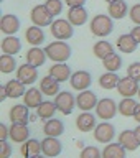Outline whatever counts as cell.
I'll list each match as a JSON object with an SVG mask.
<instances>
[{
	"mask_svg": "<svg viewBox=\"0 0 140 158\" xmlns=\"http://www.w3.org/2000/svg\"><path fill=\"white\" fill-rule=\"evenodd\" d=\"M45 51H46V56L51 59L54 63H66L69 56H71V48H69V44H66L64 41H53L49 43L46 48H45Z\"/></svg>",
	"mask_w": 140,
	"mask_h": 158,
	"instance_id": "obj_1",
	"label": "cell"
},
{
	"mask_svg": "<svg viewBox=\"0 0 140 158\" xmlns=\"http://www.w3.org/2000/svg\"><path fill=\"white\" fill-rule=\"evenodd\" d=\"M89 28H91V33L94 36H107V35L112 33L114 30V22L112 18L109 17V15H96L92 20H91V25H89Z\"/></svg>",
	"mask_w": 140,
	"mask_h": 158,
	"instance_id": "obj_2",
	"label": "cell"
},
{
	"mask_svg": "<svg viewBox=\"0 0 140 158\" xmlns=\"http://www.w3.org/2000/svg\"><path fill=\"white\" fill-rule=\"evenodd\" d=\"M49 30H51V35L56 40H69L73 36V23L69 22V20H64V18H58L54 20V22L51 23V27H49Z\"/></svg>",
	"mask_w": 140,
	"mask_h": 158,
	"instance_id": "obj_3",
	"label": "cell"
},
{
	"mask_svg": "<svg viewBox=\"0 0 140 158\" xmlns=\"http://www.w3.org/2000/svg\"><path fill=\"white\" fill-rule=\"evenodd\" d=\"M54 104H56V109L61 114L69 115V114L74 110V107H76V97H74L71 92L63 91V92H59L58 96H54Z\"/></svg>",
	"mask_w": 140,
	"mask_h": 158,
	"instance_id": "obj_4",
	"label": "cell"
},
{
	"mask_svg": "<svg viewBox=\"0 0 140 158\" xmlns=\"http://www.w3.org/2000/svg\"><path fill=\"white\" fill-rule=\"evenodd\" d=\"M30 17H32L33 25H36V27H51V23L54 22L53 15L49 13L46 5H36V7H33Z\"/></svg>",
	"mask_w": 140,
	"mask_h": 158,
	"instance_id": "obj_5",
	"label": "cell"
},
{
	"mask_svg": "<svg viewBox=\"0 0 140 158\" xmlns=\"http://www.w3.org/2000/svg\"><path fill=\"white\" fill-rule=\"evenodd\" d=\"M114 137H116V128L109 122H102L94 128V138L99 143H111V140Z\"/></svg>",
	"mask_w": 140,
	"mask_h": 158,
	"instance_id": "obj_6",
	"label": "cell"
},
{
	"mask_svg": "<svg viewBox=\"0 0 140 158\" xmlns=\"http://www.w3.org/2000/svg\"><path fill=\"white\" fill-rule=\"evenodd\" d=\"M119 110L117 104L112 101V99H101L96 106V112L99 118H104V120H109V118H114L116 112Z\"/></svg>",
	"mask_w": 140,
	"mask_h": 158,
	"instance_id": "obj_7",
	"label": "cell"
},
{
	"mask_svg": "<svg viewBox=\"0 0 140 158\" xmlns=\"http://www.w3.org/2000/svg\"><path fill=\"white\" fill-rule=\"evenodd\" d=\"M97 97H96V94H94L92 91H89V89H86V91H81L78 94V97H76V106L81 109L83 112H89L92 107H96L97 106Z\"/></svg>",
	"mask_w": 140,
	"mask_h": 158,
	"instance_id": "obj_8",
	"label": "cell"
},
{
	"mask_svg": "<svg viewBox=\"0 0 140 158\" xmlns=\"http://www.w3.org/2000/svg\"><path fill=\"white\" fill-rule=\"evenodd\" d=\"M138 81L137 79H132L130 76L127 77H121V81H119V86H117V91L121 96L124 97H134L135 94H138Z\"/></svg>",
	"mask_w": 140,
	"mask_h": 158,
	"instance_id": "obj_9",
	"label": "cell"
},
{
	"mask_svg": "<svg viewBox=\"0 0 140 158\" xmlns=\"http://www.w3.org/2000/svg\"><path fill=\"white\" fill-rule=\"evenodd\" d=\"M41 150L46 158H54L61 153L63 147H61V142L58 140V137H46L41 142Z\"/></svg>",
	"mask_w": 140,
	"mask_h": 158,
	"instance_id": "obj_10",
	"label": "cell"
},
{
	"mask_svg": "<svg viewBox=\"0 0 140 158\" xmlns=\"http://www.w3.org/2000/svg\"><path fill=\"white\" fill-rule=\"evenodd\" d=\"M69 82H71L73 89H76V91H86V89L91 86L92 77L87 71H76V73H73Z\"/></svg>",
	"mask_w": 140,
	"mask_h": 158,
	"instance_id": "obj_11",
	"label": "cell"
},
{
	"mask_svg": "<svg viewBox=\"0 0 140 158\" xmlns=\"http://www.w3.org/2000/svg\"><path fill=\"white\" fill-rule=\"evenodd\" d=\"M17 79H20L23 84H33L38 79V69L32 64H23L17 69Z\"/></svg>",
	"mask_w": 140,
	"mask_h": 158,
	"instance_id": "obj_12",
	"label": "cell"
},
{
	"mask_svg": "<svg viewBox=\"0 0 140 158\" xmlns=\"http://www.w3.org/2000/svg\"><path fill=\"white\" fill-rule=\"evenodd\" d=\"M28 109L25 104H17L10 109V120L12 123H23L27 125L28 120H30V114H28Z\"/></svg>",
	"mask_w": 140,
	"mask_h": 158,
	"instance_id": "obj_13",
	"label": "cell"
},
{
	"mask_svg": "<svg viewBox=\"0 0 140 158\" xmlns=\"http://www.w3.org/2000/svg\"><path fill=\"white\" fill-rule=\"evenodd\" d=\"M0 30H2V33H5V35H15L20 30V20L12 13L3 15V17L0 18Z\"/></svg>",
	"mask_w": 140,
	"mask_h": 158,
	"instance_id": "obj_14",
	"label": "cell"
},
{
	"mask_svg": "<svg viewBox=\"0 0 140 158\" xmlns=\"http://www.w3.org/2000/svg\"><path fill=\"white\" fill-rule=\"evenodd\" d=\"M119 143H121L127 152L137 150L138 145H140V142H138V138H137L134 130H124V132L119 133Z\"/></svg>",
	"mask_w": 140,
	"mask_h": 158,
	"instance_id": "obj_15",
	"label": "cell"
},
{
	"mask_svg": "<svg viewBox=\"0 0 140 158\" xmlns=\"http://www.w3.org/2000/svg\"><path fill=\"white\" fill-rule=\"evenodd\" d=\"M40 89H41L43 94H46V96L53 97V96H58L59 92V81L58 79H54L53 76H45L41 77V81H40Z\"/></svg>",
	"mask_w": 140,
	"mask_h": 158,
	"instance_id": "obj_16",
	"label": "cell"
},
{
	"mask_svg": "<svg viewBox=\"0 0 140 158\" xmlns=\"http://www.w3.org/2000/svg\"><path fill=\"white\" fill-rule=\"evenodd\" d=\"M46 51L41 48H38V46H33V48H30L28 51H27V63L28 64H32V66L35 68H40V66H43L45 61H46Z\"/></svg>",
	"mask_w": 140,
	"mask_h": 158,
	"instance_id": "obj_17",
	"label": "cell"
},
{
	"mask_svg": "<svg viewBox=\"0 0 140 158\" xmlns=\"http://www.w3.org/2000/svg\"><path fill=\"white\" fill-rule=\"evenodd\" d=\"M107 12L112 20H122L125 15H129V7L124 0H114V2L109 3Z\"/></svg>",
	"mask_w": 140,
	"mask_h": 158,
	"instance_id": "obj_18",
	"label": "cell"
},
{
	"mask_svg": "<svg viewBox=\"0 0 140 158\" xmlns=\"http://www.w3.org/2000/svg\"><path fill=\"white\" fill-rule=\"evenodd\" d=\"M49 76H53L54 79H58L59 82H64L68 81V79H71V69H69V66L66 63H56L53 64L51 68H49Z\"/></svg>",
	"mask_w": 140,
	"mask_h": 158,
	"instance_id": "obj_19",
	"label": "cell"
},
{
	"mask_svg": "<svg viewBox=\"0 0 140 158\" xmlns=\"http://www.w3.org/2000/svg\"><path fill=\"white\" fill-rule=\"evenodd\" d=\"M68 20L73 23V27H81L87 22V12L84 7H69Z\"/></svg>",
	"mask_w": 140,
	"mask_h": 158,
	"instance_id": "obj_20",
	"label": "cell"
},
{
	"mask_svg": "<svg viewBox=\"0 0 140 158\" xmlns=\"http://www.w3.org/2000/svg\"><path fill=\"white\" fill-rule=\"evenodd\" d=\"M30 137V130L23 123H12L10 127V138L15 143H25Z\"/></svg>",
	"mask_w": 140,
	"mask_h": 158,
	"instance_id": "obj_21",
	"label": "cell"
},
{
	"mask_svg": "<svg viewBox=\"0 0 140 158\" xmlns=\"http://www.w3.org/2000/svg\"><path fill=\"white\" fill-rule=\"evenodd\" d=\"M0 48H2V53L5 54H17L20 49H22V43H20V40L17 36H13V35H7L3 40H2V44H0Z\"/></svg>",
	"mask_w": 140,
	"mask_h": 158,
	"instance_id": "obj_22",
	"label": "cell"
},
{
	"mask_svg": "<svg viewBox=\"0 0 140 158\" xmlns=\"http://www.w3.org/2000/svg\"><path fill=\"white\" fill-rule=\"evenodd\" d=\"M43 92H41V89H36V87H30L27 92H25V106L30 107V109H38V106L43 102Z\"/></svg>",
	"mask_w": 140,
	"mask_h": 158,
	"instance_id": "obj_23",
	"label": "cell"
},
{
	"mask_svg": "<svg viewBox=\"0 0 140 158\" xmlns=\"http://www.w3.org/2000/svg\"><path fill=\"white\" fill-rule=\"evenodd\" d=\"M76 127L81 132H91L92 128H96V117L91 112H83L76 118Z\"/></svg>",
	"mask_w": 140,
	"mask_h": 158,
	"instance_id": "obj_24",
	"label": "cell"
},
{
	"mask_svg": "<svg viewBox=\"0 0 140 158\" xmlns=\"http://www.w3.org/2000/svg\"><path fill=\"white\" fill-rule=\"evenodd\" d=\"M20 152H22V155L25 158H33V156H38L40 153H41V142L38 140H33V138H28L27 142L22 145L20 148Z\"/></svg>",
	"mask_w": 140,
	"mask_h": 158,
	"instance_id": "obj_25",
	"label": "cell"
},
{
	"mask_svg": "<svg viewBox=\"0 0 140 158\" xmlns=\"http://www.w3.org/2000/svg\"><path fill=\"white\" fill-rule=\"evenodd\" d=\"M137 41H135V38L132 36L130 33H127V35H121L117 40V48L121 49L122 53H127V54H130L134 53L137 49Z\"/></svg>",
	"mask_w": 140,
	"mask_h": 158,
	"instance_id": "obj_26",
	"label": "cell"
},
{
	"mask_svg": "<svg viewBox=\"0 0 140 158\" xmlns=\"http://www.w3.org/2000/svg\"><path fill=\"white\" fill-rule=\"evenodd\" d=\"M43 132L46 137H59L64 132V125H63L61 120H58V118H49V120L45 122Z\"/></svg>",
	"mask_w": 140,
	"mask_h": 158,
	"instance_id": "obj_27",
	"label": "cell"
},
{
	"mask_svg": "<svg viewBox=\"0 0 140 158\" xmlns=\"http://www.w3.org/2000/svg\"><path fill=\"white\" fill-rule=\"evenodd\" d=\"M5 89H7V94H8V97H12V99H18V97H22L25 96V84L20 81V79H10V81L5 84Z\"/></svg>",
	"mask_w": 140,
	"mask_h": 158,
	"instance_id": "obj_28",
	"label": "cell"
},
{
	"mask_svg": "<svg viewBox=\"0 0 140 158\" xmlns=\"http://www.w3.org/2000/svg\"><path fill=\"white\" fill-rule=\"evenodd\" d=\"M56 104L51 102V101H43L41 104L38 106L36 109V115L41 118V120H49V118H53L54 112H56Z\"/></svg>",
	"mask_w": 140,
	"mask_h": 158,
	"instance_id": "obj_29",
	"label": "cell"
},
{
	"mask_svg": "<svg viewBox=\"0 0 140 158\" xmlns=\"http://www.w3.org/2000/svg\"><path fill=\"white\" fill-rule=\"evenodd\" d=\"M27 41L32 44V46H40L43 41H45V33H43V30L41 27H30L27 30Z\"/></svg>",
	"mask_w": 140,
	"mask_h": 158,
	"instance_id": "obj_30",
	"label": "cell"
},
{
	"mask_svg": "<svg viewBox=\"0 0 140 158\" xmlns=\"http://www.w3.org/2000/svg\"><path fill=\"white\" fill-rule=\"evenodd\" d=\"M125 152L121 143H109L102 152V158H125Z\"/></svg>",
	"mask_w": 140,
	"mask_h": 158,
	"instance_id": "obj_31",
	"label": "cell"
},
{
	"mask_svg": "<svg viewBox=\"0 0 140 158\" xmlns=\"http://www.w3.org/2000/svg\"><path fill=\"white\" fill-rule=\"evenodd\" d=\"M92 53L96 54L99 59H106L107 56H111V54L114 53V46L109 41H106V40H101V41H97L96 44H94Z\"/></svg>",
	"mask_w": 140,
	"mask_h": 158,
	"instance_id": "obj_32",
	"label": "cell"
},
{
	"mask_svg": "<svg viewBox=\"0 0 140 158\" xmlns=\"http://www.w3.org/2000/svg\"><path fill=\"white\" fill-rule=\"evenodd\" d=\"M135 107H137V102L134 101L132 97H124L121 102H119V114L124 117H134V114H135Z\"/></svg>",
	"mask_w": 140,
	"mask_h": 158,
	"instance_id": "obj_33",
	"label": "cell"
},
{
	"mask_svg": "<svg viewBox=\"0 0 140 158\" xmlns=\"http://www.w3.org/2000/svg\"><path fill=\"white\" fill-rule=\"evenodd\" d=\"M119 81H121V77L117 76V73L107 71L106 74H102L99 77V86L102 89H116L119 86Z\"/></svg>",
	"mask_w": 140,
	"mask_h": 158,
	"instance_id": "obj_34",
	"label": "cell"
},
{
	"mask_svg": "<svg viewBox=\"0 0 140 158\" xmlns=\"http://www.w3.org/2000/svg\"><path fill=\"white\" fill-rule=\"evenodd\" d=\"M102 64H104V68H106L107 71L117 73L119 69H121V66H122V59H121V56H119V54L112 53L111 56H107L106 59H102Z\"/></svg>",
	"mask_w": 140,
	"mask_h": 158,
	"instance_id": "obj_35",
	"label": "cell"
},
{
	"mask_svg": "<svg viewBox=\"0 0 140 158\" xmlns=\"http://www.w3.org/2000/svg\"><path fill=\"white\" fill-rule=\"evenodd\" d=\"M15 68H17V63H15V58L12 56V54H2L0 56V71H2L3 74H8L15 71Z\"/></svg>",
	"mask_w": 140,
	"mask_h": 158,
	"instance_id": "obj_36",
	"label": "cell"
},
{
	"mask_svg": "<svg viewBox=\"0 0 140 158\" xmlns=\"http://www.w3.org/2000/svg\"><path fill=\"white\" fill-rule=\"evenodd\" d=\"M45 5H46V8L49 10V13H51L53 17H56V15H59L63 12V2L61 0H46Z\"/></svg>",
	"mask_w": 140,
	"mask_h": 158,
	"instance_id": "obj_37",
	"label": "cell"
},
{
	"mask_svg": "<svg viewBox=\"0 0 140 158\" xmlns=\"http://www.w3.org/2000/svg\"><path fill=\"white\" fill-rule=\"evenodd\" d=\"M79 158H102V152L97 147H86L83 148Z\"/></svg>",
	"mask_w": 140,
	"mask_h": 158,
	"instance_id": "obj_38",
	"label": "cell"
},
{
	"mask_svg": "<svg viewBox=\"0 0 140 158\" xmlns=\"http://www.w3.org/2000/svg\"><path fill=\"white\" fill-rule=\"evenodd\" d=\"M127 76H130L132 79H137L140 81V63H132L130 66L127 68Z\"/></svg>",
	"mask_w": 140,
	"mask_h": 158,
	"instance_id": "obj_39",
	"label": "cell"
},
{
	"mask_svg": "<svg viewBox=\"0 0 140 158\" xmlns=\"http://www.w3.org/2000/svg\"><path fill=\"white\" fill-rule=\"evenodd\" d=\"M129 17L135 25H140V3H135L134 7H130V12H129Z\"/></svg>",
	"mask_w": 140,
	"mask_h": 158,
	"instance_id": "obj_40",
	"label": "cell"
},
{
	"mask_svg": "<svg viewBox=\"0 0 140 158\" xmlns=\"http://www.w3.org/2000/svg\"><path fill=\"white\" fill-rule=\"evenodd\" d=\"M12 155V145H8L7 140L0 142V158H8Z\"/></svg>",
	"mask_w": 140,
	"mask_h": 158,
	"instance_id": "obj_41",
	"label": "cell"
},
{
	"mask_svg": "<svg viewBox=\"0 0 140 158\" xmlns=\"http://www.w3.org/2000/svg\"><path fill=\"white\" fill-rule=\"evenodd\" d=\"M8 137H10V128L5 123H2L0 125V142H5Z\"/></svg>",
	"mask_w": 140,
	"mask_h": 158,
	"instance_id": "obj_42",
	"label": "cell"
},
{
	"mask_svg": "<svg viewBox=\"0 0 140 158\" xmlns=\"http://www.w3.org/2000/svg\"><path fill=\"white\" fill-rule=\"evenodd\" d=\"M130 35H132L134 38H135V41H137V43H140V25H137V27H134V28H132Z\"/></svg>",
	"mask_w": 140,
	"mask_h": 158,
	"instance_id": "obj_43",
	"label": "cell"
},
{
	"mask_svg": "<svg viewBox=\"0 0 140 158\" xmlns=\"http://www.w3.org/2000/svg\"><path fill=\"white\" fill-rule=\"evenodd\" d=\"M64 2H66L69 7H83L86 0H64Z\"/></svg>",
	"mask_w": 140,
	"mask_h": 158,
	"instance_id": "obj_44",
	"label": "cell"
},
{
	"mask_svg": "<svg viewBox=\"0 0 140 158\" xmlns=\"http://www.w3.org/2000/svg\"><path fill=\"white\" fill-rule=\"evenodd\" d=\"M7 97H8V94H7V89H5V84H3V86H0V101H5Z\"/></svg>",
	"mask_w": 140,
	"mask_h": 158,
	"instance_id": "obj_45",
	"label": "cell"
},
{
	"mask_svg": "<svg viewBox=\"0 0 140 158\" xmlns=\"http://www.w3.org/2000/svg\"><path fill=\"white\" fill-rule=\"evenodd\" d=\"M134 118L140 123V104H137V107H135V114H134Z\"/></svg>",
	"mask_w": 140,
	"mask_h": 158,
	"instance_id": "obj_46",
	"label": "cell"
},
{
	"mask_svg": "<svg viewBox=\"0 0 140 158\" xmlns=\"http://www.w3.org/2000/svg\"><path fill=\"white\" fill-rule=\"evenodd\" d=\"M134 132H135V135H137V138H138V142H140V125L135 128V130H134Z\"/></svg>",
	"mask_w": 140,
	"mask_h": 158,
	"instance_id": "obj_47",
	"label": "cell"
},
{
	"mask_svg": "<svg viewBox=\"0 0 140 158\" xmlns=\"http://www.w3.org/2000/svg\"><path fill=\"white\" fill-rule=\"evenodd\" d=\"M104 2H107V3H111V2H114V0H104Z\"/></svg>",
	"mask_w": 140,
	"mask_h": 158,
	"instance_id": "obj_48",
	"label": "cell"
},
{
	"mask_svg": "<svg viewBox=\"0 0 140 158\" xmlns=\"http://www.w3.org/2000/svg\"><path fill=\"white\" fill-rule=\"evenodd\" d=\"M33 158H45V156H41V155H38V156H33Z\"/></svg>",
	"mask_w": 140,
	"mask_h": 158,
	"instance_id": "obj_49",
	"label": "cell"
},
{
	"mask_svg": "<svg viewBox=\"0 0 140 158\" xmlns=\"http://www.w3.org/2000/svg\"><path fill=\"white\" fill-rule=\"evenodd\" d=\"M138 97H140V89H138Z\"/></svg>",
	"mask_w": 140,
	"mask_h": 158,
	"instance_id": "obj_50",
	"label": "cell"
}]
</instances>
